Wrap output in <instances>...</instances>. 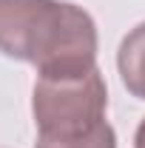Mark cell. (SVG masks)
<instances>
[{
	"label": "cell",
	"instance_id": "obj_5",
	"mask_svg": "<svg viewBox=\"0 0 145 148\" xmlns=\"http://www.w3.org/2000/svg\"><path fill=\"white\" fill-rule=\"evenodd\" d=\"M134 148H145V117L140 123V128H137V134H134Z\"/></svg>",
	"mask_w": 145,
	"mask_h": 148
},
{
	"label": "cell",
	"instance_id": "obj_3",
	"mask_svg": "<svg viewBox=\"0 0 145 148\" xmlns=\"http://www.w3.org/2000/svg\"><path fill=\"white\" fill-rule=\"evenodd\" d=\"M117 71L128 94L145 100V20L122 37L117 49Z\"/></svg>",
	"mask_w": 145,
	"mask_h": 148
},
{
	"label": "cell",
	"instance_id": "obj_1",
	"mask_svg": "<svg viewBox=\"0 0 145 148\" xmlns=\"http://www.w3.org/2000/svg\"><path fill=\"white\" fill-rule=\"evenodd\" d=\"M97 23L71 0H0V54L37 69V77H71L97 69Z\"/></svg>",
	"mask_w": 145,
	"mask_h": 148
},
{
	"label": "cell",
	"instance_id": "obj_2",
	"mask_svg": "<svg viewBox=\"0 0 145 148\" xmlns=\"http://www.w3.org/2000/svg\"><path fill=\"white\" fill-rule=\"evenodd\" d=\"M108 86L100 69L71 77H37L31 91V114L37 134L74 137L105 123Z\"/></svg>",
	"mask_w": 145,
	"mask_h": 148
},
{
	"label": "cell",
	"instance_id": "obj_4",
	"mask_svg": "<svg viewBox=\"0 0 145 148\" xmlns=\"http://www.w3.org/2000/svg\"><path fill=\"white\" fill-rule=\"evenodd\" d=\"M34 148H117V131L105 120L94 131L74 134V137H46V134H37Z\"/></svg>",
	"mask_w": 145,
	"mask_h": 148
}]
</instances>
